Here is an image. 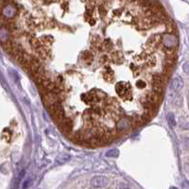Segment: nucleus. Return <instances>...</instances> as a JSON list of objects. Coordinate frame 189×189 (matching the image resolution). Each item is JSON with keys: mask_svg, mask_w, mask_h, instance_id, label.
I'll list each match as a JSON object with an SVG mask.
<instances>
[{"mask_svg": "<svg viewBox=\"0 0 189 189\" xmlns=\"http://www.w3.org/2000/svg\"><path fill=\"white\" fill-rule=\"evenodd\" d=\"M108 184V179L103 176H96L91 180V185L94 188L105 187Z\"/></svg>", "mask_w": 189, "mask_h": 189, "instance_id": "1", "label": "nucleus"}, {"mask_svg": "<svg viewBox=\"0 0 189 189\" xmlns=\"http://www.w3.org/2000/svg\"><path fill=\"white\" fill-rule=\"evenodd\" d=\"M182 81H181V80L180 79H178V78H176V79H174L173 80V81H172V84H171V87H172V89H173V91L175 92H177V91H179L181 88H182Z\"/></svg>", "mask_w": 189, "mask_h": 189, "instance_id": "2", "label": "nucleus"}, {"mask_svg": "<svg viewBox=\"0 0 189 189\" xmlns=\"http://www.w3.org/2000/svg\"><path fill=\"white\" fill-rule=\"evenodd\" d=\"M118 155H119L118 149H111L106 153V156L111 157V158H116V157H118Z\"/></svg>", "mask_w": 189, "mask_h": 189, "instance_id": "3", "label": "nucleus"}, {"mask_svg": "<svg viewBox=\"0 0 189 189\" xmlns=\"http://www.w3.org/2000/svg\"><path fill=\"white\" fill-rule=\"evenodd\" d=\"M69 159H70V156H69V155H67V154H62V155H60L58 158H57V161H58L59 164H64V163L69 161Z\"/></svg>", "mask_w": 189, "mask_h": 189, "instance_id": "4", "label": "nucleus"}, {"mask_svg": "<svg viewBox=\"0 0 189 189\" xmlns=\"http://www.w3.org/2000/svg\"><path fill=\"white\" fill-rule=\"evenodd\" d=\"M167 120H168V123H169V125L171 126L172 128H173V127H175V125H176V122H175V116H174V115H173V113H169V115H168V116H167Z\"/></svg>", "mask_w": 189, "mask_h": 189, "instance_id": "5", "label": "nucleus"}, {"mask_svg": "<svg viewBox=\"0 0 189 189\" xmlns=\"http://www.w3.org/2000/svg\"><path fill=\"white\" fill-rule=\"evenodd\" d=\"M183 69H184V71L187 73V64H184V68H183Z\"/></svg>", "mask_w": 189, "mask_h": 189, "instance_id": "6", "label": "nucleus"}]
</instances>
